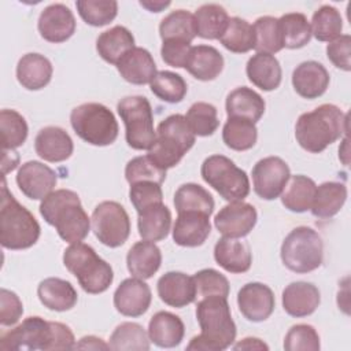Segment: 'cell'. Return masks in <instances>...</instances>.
<instances>
[{"label": "cell", "instance_id": "1", "mask_svg": "<svg viewBox=\"0 0 351 351\" xmlns=\"http://www.w3.org/2000/svg\"><path fill=\"white\" fill-rule=\"evenodd\" d=\"M74 347L75 339L67 325L45 321L41 317H27L22 324L0 336L1 351H58Z\"/></svg>", "mask_w": 351, "mask_h": 351}, {"label": "cell", "instance_id": "2", "mask_svg": "<svg viewBox=\"0 0 351 351\" xmlns=\"http://www.w3.org/2000/svg\"><path fill=\"white\" fill-rule=\"evenodd\" d=\"M196 318L202 333L192 337L186 350L222 351L236 339V324L232 319L226 298L208 296L196 304Z\"/></svg>", "mask_w": 351, "mask_h": 351}, {"label": "cell", "instance_id": "3", "mask_svg": "<svg viewBox=\"0 0 351 351\" xmlns=\"http://www.w3.org/2000/svg\"><path fill=\"white\" fill-rule=\"evenodd\" d=\"M40 214L66 243H80L89 233L90 219L74 191L56 189L51 192L40 204Z\"/></svg>", "mask_w": 351, "mask_h": 351}, {"label": "cell", "instance_id": "4", "mask_svg": "<svg viewBox=\"0 0 351 351\" xmlns=\"http://www.w3.org/2000/svg\"><path fill=\"white\" fill-rule=\"evenodd\" d=\"M347 132V114L335 104H321L313 111L303 112L295 125V137L299 145L319 154Z\"/></svg>", "mask_w": 351, "mask_h": 351}, {"label": "cell", "instance_id": "5", "mask_svg": "<svg viewBox=\"0 0 351 351\" xmlns=\"http://www.w3.org/2000/svg\"><path fill=\"white\" fill-rule=\"evenodd\" d=\"M41 233L34 215L8 192L5 180L1 186L0 241L7 250H26L33 247Z\"/></svg>", "mask_w": 351, "mask_h": 351}, {"label": "cell", "instance_id": "6", "mask_svg": "<svg viewBox=\"0 0 351 351\" xmlns=\"http://www.w3.org/2000/svg\"><path fill=\"white\" fill-rule=\"evenodd\" d=\"M63 265L75 276L78 284L86 293H101L110 288L114 280V271L110 263L82 241L74 243L64 250Z\"/></svg>", "mask_w": 351, "mask_h": 351}, {"label": "cell", "instance_id": "7", "mask_svg": "<svg viewBox=\"0 0 351 351\" xmlns=\"http://www.w3.org/2000/svg\"><path fill=\"white\" fill-rule=\"evenodd\" d=\"M195 134L181 114L165 118L156 129V138L148 149V156L163 170L174 167L193 147Z\"/></svg>", "mask_w": 351, "mask_h": 351}, {"label": "cell", "instance_id": "8", "mask_svg": "<svg viewBox=\"0 0 351 351\" xmlns=\"http://www.w3.org/2000/svg\"><path fill=\"white\" fill-rule=\"evenodd\" d=\"M70 123L80 138L97 147L112 144L119 132L112 111L100 103H84L73 108Z\"/></svg>", "mask_w": 351, "mask_h": 351}, {"label": "cell", "instance_id": "9", "mask_svg": "<svg viewBox=\"0 0 351 351\" xmlns=\"http://www.w3.org/2000/svg\"><path fill=\"white\" fill-rule=\"evenodd\" d=\"M281 261L293 273L304 274L318 269L324 259V243L317 230L308 226L292 229L281 244Z\"/></svg>", "mask_w": 351, "mask_h": 351}, {"label": "cell", "instance_id": "10", "mask_svg": "<svg viewBox=\"0 0 351 351\" xmlns=\"http://www.w3.org/2000/svg\"><path fill=\"white\" fill-rule=\"evenodd\" d=\"M202 178L228 202L244 200L250 193L247 173L223 155H211L200 167Z\"/></svg>", "mask_w": 351, "mask_h": 351}, {"label": "cell", "instance_id": "11", "mask_svg": "<svg viewBox=\"0 0 351 351\" xmlns=\"http://www.w3.org/2000/svg\"><path fill=\"white\" fill-rule=\"evenodd\" d=\"M117 111L125 123V138L133 149H149L156 138L154 114L147 97L134 95L121 99Z\"/></svg>", "mask_w": 351, "mask_h": 351}, {"label": "cell", "instance_id": "12", "mask_svg": "<svg viewBox=\"0 0 351 351\" xmlns=\"http://www.w3.org/2000/svg\"><path fill=\"white\" fill-rule=\"evenodd\" d=\"M92 230L99 241L110 248L125 244L130 234V219L122 204L112 200L99 203L92 213Z\"/></svg>", "mask_w": 351, "mask_h": 351}, {"label": "cell", "instance_id": "13", "mask_svg": "<svg viewBox=\"0 0 351 351\" xmlns=\"http://www.w3.org/2000/svg\"><path fill=\"white\" fill-rule=\"evenodd\" d=\"M291 170L285 160L278 156H267L258 160L252 169L255 193L265 200L277 199L284 191Z\"/></svg>", "mask_w": 351, "mask_h": 351}, {"label": "cell", "instance_id": "14", "mask_svg": "<svg viewBox=\"0 0 351 351\" xmlns=\"http://www.w3.org/2000/svg\"><path fill=\"white\" fill-rule=\"evenodd\" d=\"M258 213L255 207L243 200L230 202L223 206L214 218L217 230L225 237H245L256 225Z\"/></svg>", "mask_w": 351, "mask_h": 351}, {"label": "cell", "instance_id": "15", "mask_svg": "<svg viewBox=\"0 0 351 351\" xmlns=\"http://www.w3.org/2000/svg\"><path fill=\"white\" fill-rule=\"evenodd\" d=\"M58 176L47 165L38 160H29L21 165L16 173V184L21 192L32 200H43L56 186Z\"/></svg>", "mask_w": 351, "mask_h": 351}, {"label": "cell", "instance_id": "16", "mask_svg": "<svg viewBox=\"0 0 351 351\" xmlns=\"http://www.w3.org/2000/svg\"><path fill=\"white\" fill-rule=\"evenodd\" d=\"M237 304L245 319L262 322L267 319L276 306L273 291L262 282H248L237 293Z\"/></svg>", "mask_w": 351, "mask_h": 351}, {"label": "cell", "instance_id": "17", "mask_svg": "<svg viewBox=\"0 0 351 351\" xmlns=\"http://www.w3.org/2000/svg\"><path fill=\"white\" fill-rule=\"evenodd\" d=\"M152 293L141 278H125L114 292V306L125 317H140L151 304Z\"/></svg>", "mask_w": 351, "mask_h": 351}, {"label": "cell", "instance_id": "18", "mask_svg": "<svg viewBox=\"0 0 351 351\" xmlns=\"http://www.w3.org/2000/svg\"><path fill=\"white\" fill-rule=\"evenodd\" d=\"M37 27L44 40L58 44L69 40L74 34L75 18L67 5L55 3L41 11Z\"/></svg>", "mask_w": 351, "mask_h": 351}, {"label": "cell", "instance_id": "19", "mask_svg": "<svg viewBox=\"0 0 351 351\" xmlns=\"http://www.w3.org/2000/svg\"><path fill=\"white\" fill-rule=\"evenodd\" d=\"M210 215L199 211L178 213L173 226V240L181 247H199L210 236Z\"/></svg>", "mask_w": 351, "mask_h": 351}, {"label": "cell", "instance_id": "20", "mask_svg": "<svg viewBox=\"0 0 351 351\" xmlns=\"http://www.w3.org/2000/svg\"><path fill=\"white\" fill-rule=\"evenodd\" d=\"M328 70L315 60L302 62L292 73V85L295 92L304 99H317L322 96L329 86Z\"/></svg>", "mask_w": 351, "mask_h": 351}, {"label": "cell", "instance_id": "21", "mask_svg": "<svg viewBox=\"0 0 351 351\" xmlns=\"http://www.w3.org/2000/svg\"><path fill=\"white\" fill-rule=\"evenodd\" d=\"M158 295L167 306L181 308L196 300L193 278L181 271L165 273L156 284Z\"/></svg>", "mask_w": 351, "mask_h": 351}, {"label": "cell", "instance_id": "22", "mask_svg": "<svg viewBox=\"0 0 351 351\" xmlns=\"http://www.w3.org/2000/svg\"><path fill=\"white\" fill-rule=\"evenodd\" d=\"M34 149L41 159L58 163L71 156L74 144L64 129L59 126H45L34 138Z\"/></svg>", "mask_w": 351, "mask_h": 351}, {"label": "cell", "instance_id": "23", "mask_svg": "<svg viewBox=\"0 0 351 351\" xmlns=\"http://www.w3.org/2000/svg\"><path fill=\"white\" fill-rule=\"evenodd\" d=\"M319 291L311 282L295 281L288 284L282 291V307L288 315L295 318L313 314L319 306Z\"/></svg>", "mask_w": 351, "mask_h": 351}, {"label": "cell", "instance_id": "24", "mask_svg": "<svg viewBox=\"0 0 351 351\" xmlns=\"http://www.w3.org/2000/svg\"><path fill=\"white\" fill-rule=\"evenodd\" d=\"M117 69L125 81L134 85L149 84L158 73L152 55L141 47H134L126 52L118 62Z\"/></svg>", "mask_w": 351, "mask_h": 351}, {"label": "cell", "instance_id": "25", "mask_svg": "<svg viewBox=\"0 0 351 351\" xmlns=\"http://www.w3.org/2000/svg\"><path fill=\"white\" fill-rule=\"evenodd\" d=\"M215 262L229 273H245L252 263L250 245L232 237H221L214 247Z\"/></svg>", "mask_w": 351, "mask_h": 351}, {"label": "cell", "instance_id": "26", "mask_svg": "<svg viewBox=\"0 0 351 351\" xmlns=\"http://www.w3.org/2000/svg\"><path fill=\"white\" fill-rule=\"evenodd\" d=\"M185 335L182 319L170 311L155 313L148 324L149 340L162 348L177 347Z\"/></svg>", "mask_w": 351, "mask_h": 351}, {"label": "cell", "instance_id": "27", "mask_svg": "<svg viewBox=\"0 0 351 351\" xmlns=\"http://www.w3.org/2000/svg\"><path fill=\"white\" fill-rule=\"evenodd\" d=\"M52 64L41 53H26L16 64V78L29 90H38L47 86L52 78Z\"/></svg>", "mask_w": 351, "mask_h": 351}, {"label": "cell", "instance_id": "28", "mask_svg": "<svg viewBox=\"0 0 351 351\" xmlns=\"http://www.w3.org/2000/svg\"><path fill=\"white\" fill-rule=\"evenodd\" d=\"M248 80L262 90H274L280 86L282 71L280 62L274 55L256 52L252 55L245 66Z\"/></svg>", "mask_w": 351, "mask_h": 351}, {"label": "cell", "instance_id": "29", "mask_svg": "<svg viewBox=\"0 0 351 351\" xmlns=\"http://www.w3.org/2000/svg\"><path fill=\"white\" fill-rule=\"evenodd\" d=\"M162 252L160 248L148 240L137 241L132 245L126 255V265L129 273L141 280L151 278L160 267Z\"/></svg>", "mask_w": 351, "mask_h": 351}, {"label": "cell", "instance_id": "30", "mask_svg": "<svg viewBox=\"0 0 351 351\" xmlns=\"http://www.w3.org/2000/svg\"><path fill=\"white\" fill-rule=\"evenodd\" d=\"M37 295L44 307L53 311L71 310L78 300L77 291L71 282L59 277L43 280L37 287Z\"/></svg>", "mask_w": 351, "mask_h": 351}, {"label": "cell", "instance_id": "31", "mask_svg": "<svg viewBox=\"0 0 351 351\" xmlns=\"http://www.w3.org/2000/svg\"><path fill=\"white\" fill-rule=\"evenodd\" d=\"M185 69L199 81H213L223 69V56L211 45H196L191 49Z\"/></svg>", "mask_w": 351, "mask_h": 351}, {"label": "cell", "instance_id": "32", "mask_svg": "<svg viewBox=\"0 0 351 351\" xmlns=\"http://www.w3.org/2000/svg\"><path fill=\"white\" fill-rule=\"evenodd\" d=\"M226 114L228 117H237L256 123L263 112L266 103L263 97L247 86H239L226 96Z\"/></svg>", "mask_w": 351, "mask_h": 351}, {"label": "cell", "instance_id": "33", "mask_svg": "<svg viewBox=\"0 0 351 351\" xmlns=\"http://www.w3.org/2000/svg\"><path fill=\"white\" fill-rule=\"evenodd\" d=\"M134 48L133 34L121 25H117L103 32L96 40L97 53L103 60L111 64H118L126 52Z\"/></svg>", "mask_w": 351, "mask_h": 351}, {"label": "cell", "instance_id": "34", "mask_svg": "<svg viewBox=\"0 0 351 351\" xmlns=\"http://www.w3.org/2000/svg\"><path fill=\"white\" fill-rule=\"evenodd\" d=\"M137 214L138 234L143 240L155 243L167 237L171 228V213L167 206L158 203Z\"/></svg>", "mask_w": 351, "mask_h": 351}, {"label": "cell", "instance_id": "35", "mask_svg": "<svg viewBox=\"0 0 351 351\" xmlns=\"http://www.w3.org/2000/svg\"><path fill=\"white\" fill-rule=\"evenodd\" d=\"M347 200V186L341 182L326 181L315 188L311 203V214L317 218L335 217Z\"/></svg>", "mask_w": 351, "mask_h": 351}, {"label": "cell", "instance_id": "36", "mask_svg": "<svg viewBox=\"0 0 351 351\" xmlns=\"http://www.w3.org/2000/svg\"><path fill=\"white\" fill-rule=\"evenodd\" d=\"M315 182L302 174L291 176L284 191L281 192V203L293 213H304L310 210L315 193Z\"/></svg>", "mask_w": 351, "mask_h": 351}, {"label": "cell", "instance_id": "37", "mask_svg": "<svg viewBox=\"0 0 351 351\" xmlns=\"http://www.w3.org/2000/svg\"><path fill=\"white\" fill-rule=\"evenodd\" d=\"M193 16L196 36L207 40H219L229 21L226 10L222 5L214 3L200 5Z\"/></svg>", "mask_w": 351, "mask_h": 351}, {"label": "cell", "instance_id": "38", "mask_svg": "<svg viewBox=\"0 0 351 351\" xmlns=\"http://www.w3.org/2000/svg\"><path fill=\"white\" fill-rule=\"evenodd\" d=\"M215 203L211 193L195 182L182 184L174 193V207L177 213L199 211L211 215Z\"/></svg>", "mask_w": 351, "mask_h": 351}, {"label": "cell", "instance_id": "39", "mask_svg": "<svg viewBox=\"0 0 351 351\" xmlns=\"http://www.w3.org/2000/svg\"><path fill=\"white\" fill-rule=\"evenodd\" d=\"M256 138L258 129L254 122L244 118L228 117L222 129V140L228 148L234 151H247L255 145Z\"/></svg>", "mask_w": 351, "mask_h": 351}, {"label": "cell", "instance_id": "40", "mask_svg": "<svg viewBox=\"0 0 351 351\" xmlns=\"http://www.w3.org/2000/svg\"><path fill=\"white\" fill-rule=\"evenodd\" d=\"M282 47L298 49L310 43L311 27L307 16L302 12H288L278 18Z\"/></svg>", "mask_w": 351, "mask_h": 351}, {"label": "cell", "instance_id": "41", "mask_svg": "<svg viewBox=\"0 0 351 351\" xmlns=\"http://www.w3.org/2000/svg\"><path fill=\"white\" fill-rule=\"evenodd\" d=\"M159 34L162 41L182 40L186 43H192V40L196 37L193 14L186 10L171 11L162 19L159 25Z\"/></svg>", "mask_w": 351, "mask_h": 351}, {"label": "cell", "instance_id": "42", "mask_svg": "<svg viewBox=\"0 0 351 351\" xmlns=\"http://www.w3.org/2000/svg\"><path fill=\"white\" fill-rule=\"evenodd\" d=\"M221 44L230 52L245 53L255 47V33L251 23L239 16H232L219 38Z\"/></svg>", "mask_w": 351, "mask_h": 351}, {"label": "cell", "instance_id": "43", "mask_svg": "<svg viewBox=\"0 0 351 351\" xmlns=\"http://www.w3.org/2000/svg\"><path fill=\"white\" fill-rule=\"evenodd\" d=\"M108 346L111 350L147 351L149 350V337L140 324L122 322L114 329Z\"/></svg>", "mask_w": 351, "mask_h": 351}, {"label": "cell", "instance_id": "44", "mask_svg": "<svg viewBox=\"0 0 351 351\" xmlns=\"http://www.w3.org/2000/svg\"><path fill=\"white\" fill-rule=\"evenodd\" d=\"M311 36L318 41H333L340 37L343 30V19L337 8L324 4L321 5L311 18Z\"/></svg>", "mask_w": 351, "mask_h": 351}, {"label": "cell", "instance_id": "45", "mask_svg": "<svg viewBox=\"0 0 351 351\" xmlns=\"http://www.w3.org/2000/svg\"><path fill=\"white\" fill-rule=\"evenodd\" d=\"M149 88L158 99L166 103H180L188 92L185 80L180 74L169 70L158 71L149 82Z\"/></svg>", "mask_w": 351, "mask_h": 351}, {"label": "cell", "instance_id": "46", "mask_svg": "<svg viewBox=\"0 0 351 351\" xmlns=\"http://www.w3.org/2000/svg\"><path fill=\"white\" fill-rule=\"evenodd\" d=\"M0 130L3 151L21 147L27 138L26 119L15 110L4 108L0 112Z\"/></svg>", "mask_w": 351, "mask_h": 351}, {"label": "cell", "instance_id": "47", "mask_svg": "<svg viewBox=\"0 0 351 351\" xmlns=\"http://www.w3.org/2000/svg\"><path fill=\"white\" fill-rule=\"evenodd\" d=\"M252 27L255 33V51L271 55L284 48L278 18L269 15L261 16L255 21Z\"/></svg>", "mask_w": 351, "mask_h": 351}, {"label": "cell", "instance_id": "48", "mask_svg": "<svg viewBox=\"0 0 351 351\" xmlns=\"http://www.w3.org/2000/svg\"><path fill=\"white\" fill-rule=\"evenodd\" d=\"M185 119L195 136L207 137L214 134V132L219 126L218 112L217 108L206 101H197L193 103L186 115Z\"/></svg>", "mask_w": 351, "mask_h": 351}, {"label": "cell", "instance_id": "49", "mask_svg": "<svg viewBox=\"0 0 351 351\" xmlns=\"http://www.w3.org/2000/svg\"><path fill=\"white\" fill-rule=\"evenodd\" d=\"M75 7L84 22L96 27L110 23L118 14L115 0H78Z\"/></svg>", "mask_w": 351, "mask_h": 351}, {"label": "cell", "instance_id": "50", "mask_svg": "<svg viewBox=\"0 0 351 351\" xmlns=\"http://www.w3.org/2000/svg\"><path fill=\"white\" fill-rule=\"evenodd\" d=\"M193 282L196 288V298L222 296L228 299L230 287L228 278L215 269H203L193 274Z\"/></svg>", "mask_w": 351, "mask_h": 351}, {"label": "cell", "instance_id": "51", "mask_svg": "<svg viewBox=\"0 0 351 351\" xmlns=\"http://www.w3.org/2000/svg\"><path fill=\"white\" fill-rule=\"evenodd\" d=\"M125 178L129 184L154 181L162 185V182L166 180V170L156 166L148 155L136 156L128 162L125 167Z\"/></svg>", "mask_w": 351, "mask_h": 351}, {"label": "cell", "instance_id": "52", "mask_svg": "<svg viewBox=\"0 0 351 351\" xmlns=\"http://www.w3.org/2000/svg\"><path fill=\"white\" fill-rule=\"evenodd\" d=\"M319 347L318 332L307 324L293 325L284 339V348L287 351H318Z\"/></svg>", "mask_w": 351, "mask_h": 351}, {"label": "cell", "instance_id": "53", "mask_svg": "<svg viewBox=\"0 0 351 351\" xmlns=\"http://www.w3.org/2000/svg\"><path fill=\"white\" fill-rule=\"evenodd\" d=\"M129 199L137 213L158 204L163 203V192L160 184L154 181H140L130 184Z\"/></svg>", "mask_w": 351, "mask_h": 351}, {"label": "cell", "instance_id": "54", "mask_svg": "<svg viewBox=\"0 0 351 351\" xmlns=\"http://www.w3.org/2000/svg\"><path fill=\"white\" fill-rule=\"evenodd\" d=\"M23 314V306L19 296L1 288L0 291V324L3 326H11L19 321Z\"/></svg>", "mask_w": 351, "mask_h": 351}, {"label": "cell", "instance_id": "55", "mask_svg": "<svg viewBox=\"0 0 351 351\" xmlns=\"http://www.w3.org/2000/svg\"><path fill=\"white\" fill-rule=\"evenodd\" d=\"M192 45L182 40H165L162 43L160 55L165 63L171 67H185Z\"/></svg>", "mask_w": 351, "mask_h": 351}, {"label": "cell", "instance_id": "56", "mask_svg": "<svg viewBox=\"0 0 351 351\" xmlns=\"http://www.w3.org/2000/svg\"><path fill=\"white\" fill-rule=\"evenodd\" d=\"M328 59L344 71L351 70V37L350 34H341L340 37L330 41L326 47Z\"/></svg>", "mask_w": 351, "mask_h": 351}, {"label": "cell", "instance_id": "57", "mask_svg": "<svg viewBox=\"0 0 351 351\" xmlns=\"http://www.w3.org/2000/svg\"><path fill=\"white\" fill-rule=\"evenodd\" d=\"M74 348H82V350H108L110 346L106 344L100 337L85 336V337L80 339V341L75 344Z\"/></svg>", "mask_w": 351, "mask_h": 351}, {"label": "cell", "instance_id": "58", "mask_svg": "<svg viewBox=\"0 0 351 351\" xmlns=\"http://www.w3.org/2000/svg\"><path fill=\"white\" fill-rule=\"evenodd\" d=\"M269 347L256 337H245L233 346V350H267Z\"/></svg>", "mask_w": 351, "mask_h": 351}, {"label": "cell", "instance_id": "59", "mask_svg": "<svg viewBox=\"0 0 351 351\" xmlns=\"http://www.w3.org/2000/svg\"><path fill=\"white\" fill-rule=\"evenodd\" d=\"M140 5L145 7L151 12H160L163 8L170 5V1H140Z\"/></svg>", "mask_w": 351, "mask_h": 351}]
</instances>
